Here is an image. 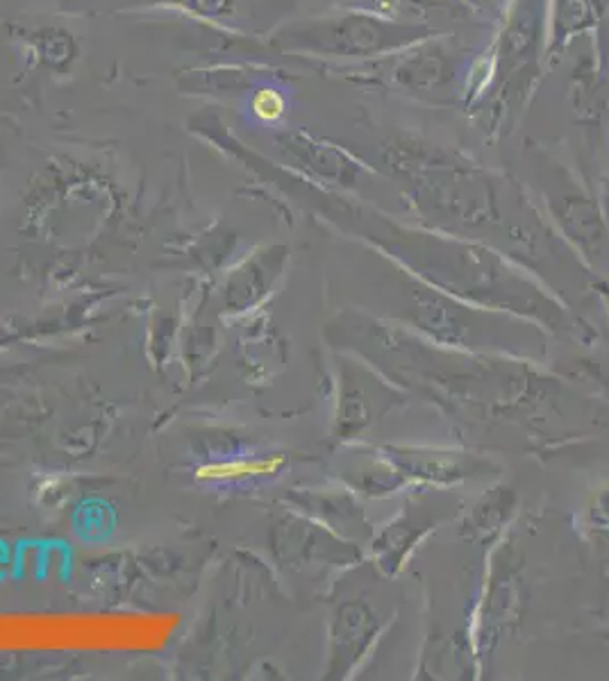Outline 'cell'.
I'll return each instance as SVG.
<instances>
[{
	"label": "cell",
	"instance_id": "1",
	"mask_svg": "<svg viewBox=\"0 0 609 681\" xmlns=\"http://www.w3.org/2000/svg\"><path fill=\"white\" fill-rule=\"evenodd\" d=\"M296 39H303L307 46H316L321 50L360 55L394 43V32H390L380 23L377 26L369 23L366 19H348L337 23H323L321 28L314 30H305V34Z\"/></svg>",
	"mask_w": 609,
	"mask_h": 681
}]
</instances>
